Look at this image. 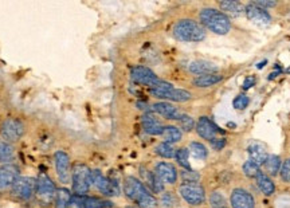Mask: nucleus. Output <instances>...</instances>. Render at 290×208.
I'll use <instances>...</instances> for the list:
<instances>
[{
    "label": "nucleus",
    "mask_w": 290,
    "mask_h": 208,
    "mask_svg": "<svg viewBox=\"0 0 290 208\" xmlns=\"http://www.w3.org/2000/svg\"><path fill=\"white\" fill-rule=\"evenodd\" d=\"M163 139L166 143H169V144H175V143H179L183 137V132L180 130V128L177 126H173V125H168V126H164V130H163Z\"/></svg>",
    "instance_id": "nucleus-26"
},
{
    "label": "nucleus",
    "mask_w": 290,
    "mask_h": 208,
    "mask_svg": "<svg viewBox=\"0 0 290 208\" xmlns=\"http://www.w3.org/2000/svg\"><path fill=\"white\" fill-rule=\"evenodd\" d=\"M265 64H266V61H263V62H261V63H258L257 64V69H262Z\"/></svg>",
    "instance_id": "nucleus-46"
},
{
    "label": "nucleus",
    "mask_w": 290,
    "mask_h": 208,
    "mask_svg": "<svg viewBox=\"0 0 290 208\" xmlns=\"http://www.w3.org/2000/svg\"><path fill=\"white\" fill-rule=\"evenodd\" d=\"M249 104H250V98L246 94H239V96H236L234 98L232 106L235 107L236 110H243V109H246L249 106Z\"/></svg>",
    "instance_id": "nucleus-39"
},
{
    "label": "nucleus",
    "mask_w": 290,
    "mask_h": 208,
    "mask_svg": "<svg viewBox=\"0 0 290 208\" xmlns=\"http://www.w3.org/2000/svg\"><path fill=\"white\" fill-rule=\"evenodd\" d=\"M189 153H191L195 159L204 160V159H207V156H208V150H207V148H206L202 143L192 141V143L189 144Z\"/></svg>",
    "instance_id": "nucleus-32"
},
{
    "label": "nucleus",
    "mask_w": 290,
    "mask_h": 208,
    "mask_svg": "<svg viewBox=\"0 0 290 208\" xmlns=\"http://www.w3.org/2000/svg\"><path fill=\"white\" fill-rule=\"evenodd\" d=\"M285 73H288V74H290V66H289V67H288V69L285 70Z\"/></svg>",
    "instance_id": "nucleus-47"
},
{
    "label": "nucleus",
    "mask_w": 290,
    "mask_h": 208,
    "mask_svg": "<svg viewBox=\"0 0 290 208\" xmlns=\"http://www.w3.org/2000/svg\"><path fill=\"white\" fill-rule=\"evenodd\" d=\"M222 80H223V75L218 74V73H214V74L199 75V77H196V78L192 81V83L196 86V87L204 89V87H211V86L219 83Z\"/></svg>",
    "instance_id": "nucleus-25"
},
{
    "label": "nucleus",
    "mask_w": 290,
    "mask_h": 208,
    "mask_svg": "<svg viewBox=\"0 0 290 208\" xmlns=\"http://www.w3.org/2000/svg\"><path fill=\"white\" fill-rule=\"evenodd\" d=\"M257 180V186L259 188V191L265 195V196H271L275 193V184L271 180V177L263 173V172H259L258 176L255 177Z\"/></svg>",
    "instance_id": "nucleus-23"
},
{
    "label": "nucleus",
    "mask_w": 290,
    "mask_h": 208,
    "mask_svg": "<svg viewBox=\"0 0 290 208\" xmlns=\"http://www.w3.org/2000/svg\"><path fill=\"white\" fill-rule=\"evenodd\" d=\"M211 143V145H212V148L216 150H220L225 148L226 145V140L225 139H215L212 140V141H209Z\"/></svg>",
    "instance_id": "nucleus-44"
},
{
    "label": "nucleus",
    "mask_w": 290,
    "mask_h": 208,
    "mask_svg": "<svg viewBox=\"0 0 290 208\" xmlns=\"http://www.w3.org/2000/svg\"><path fill=\"white\" fill-rule=\"evenodd\" d=\"M173 37L180 42H191L198 43L202 42L207 37V32L199 21L192 19H182L176 21L172 30Z\"/></svg>",
    "instance_id": "nucleus-2"
},
{
    "label": "nucleus",
    "mask_w": 290,
    "mask_h": 208,
    "mask_svg": "<svg viewBox=\"0 0 290 208\" xmlns=\"http://www.w3.org/2000/svg\"><path fill=\"white\" fill-rule=\"evenodd\" d=\"M73 195L67 188H58L57 189V196H55V208H70Z\"/></svg>",
    "instance_id": "nucleus-27"
},
{
    "label": "nucleus",
    "mask_w": 290,
    "mask_h": 208,
    "mask_svg": "<svg viewBox=\"0 0 290 208\" xmlns=\"http://www.w3.org/2000/svg\"><path fill=\"white\" fill-rule=\"evenodd\" d=\"M24 134V125L16 118H7L0 125V136L7 143H15Z\"/></svg>",
    "instance_id": "nucleus-10"
},
{
    "label": "nucleus",
    "mask_w": 290,
    "mask_h": 208,
    "mask_svg": "<svg viewBox=\"0 0 290 208\" xmlns=\"http://www.w3.org/2000/svg\"><path fill=\"white\" fill-rule=\"evenodd\" d=\"M279 176L282 179V182L290 183V159L282 161V166L279 169Z\"/></svg>",
    "instance_id": "nucleus-40"
},
{
    "label": "nucleus",
    "mask_w": 290,
    "mask_h": 208,
    "mask_svg": "<svg viewBox=\"0 0 290 208\" xmlns=\"http://www.w3.org/2000/svg\"><path fill=\"white\" fill-rule=\"evenodd\" d=\"M200 18V24L204 28H208L209 31L214 32L216 35H226L231 30L230 18L223 14L220 10L207 7L203 8L199 14Z\"/></svg>",
    "instance_id": "nucleus-1"
},
{
    "label": "nucleus",
    "mask_w": 290,
    "mask_h": 208,
    "mask_svg": "<svg viewBox=\"0 0 290 208\" xmlns=\"http://www.w3.org/2000/svg\"><path fill=\"white\" fill-rule=\"evenodd\" d=\"M71 183L74 195L85 196L91 186V169L83 163H77L71 169Z\"/></svg>",
    "instance_id": "nucleus-5"
},
{
    "label": "nucleus",
    "mask_w": 290,
    "mask_h": 208,
    "mask_svg": "<svg viewBox=\"0 0 290 208\" xmlns=\"http://www.w3.org/2000/svg\"><path fill=\"white\" fill-rule=\"evenodd\" d=\"M124 193L137 206L150 195L148 188L144 186V183H141L139 179L133 176H129L124 180Z\"/></svg>",
    "instance_id": "nucleus-7"
},
{
    "label": "nucleus",
    "mask_w": 290,
    "mask_h": 208,
    "mask_svg": "<svg viewBox=\"0 0 290 208\" xmlns=\"http://www.w3.org/2000/svg\"><path fill=\"white\" fill-rule=\"evenodd\" d=\"M113 203L110 200L94 198V196H85L83 198V208H110Z\"/></svg>",
    "instance_id": "nucleus-30"
},
{
    "label": "nucleus",
    "mask_w": 290,
    "mask_h": 208,
    "mask_svg": "<svg viewBox=\"0 0 290 208\" xmlns=\"http://www.w3.org/2000/svg\"><path fill=\"white\" fill-rule=\"evenodd\" d=\"M180 179L183 180V184H196L200 179V175L192 169H183L180 172Z\"/></svg>",
    "instance_id": "nucleus-35"
},
{
    "label": "nucleus",
    "mask_w": 290,
    "mask_h": 208,
    "mask_svg": "<svg viewBox=\"0 0 290 208\" xmlns=\"http://www.w3.org/2000/svg\"><path fill=\"white\" fill-rule=\"evenodd\" d=\"M179 195L189 206L198 207L206 202V191L200 184H182L179 187Z\"/></svg>",
    "instance_id": "nucleus-9"
},
{
    "label": "nucleus",
    "mask_w": 290,
    "mask_h": 208,
    "mask_svg": "<svg viewBox=\"0 0 290 208\" xmlns=\"http://www.w3.org/2000/svg\"><path fill=\"white\" fill-rule=\"evenodd\" d=\"M150 94L159 100H166L172 102H187L192 100V94L184 89H176L172 83L161 80L159 85L149 89Z\"/></svg>",
    "instance_id": "nucleus-3"
},
{
    "label": "nucleus",
    "mask_w": 290,
    "mask_h": 208,
    "mask_svg": "<svg viewBox=\"0 0 290 208\" xmlns=\"http://www.w3.org/2000/svg\"><path fill=\"white\" fill-rule=\"evenodd\" d=\"M281 166H282V160H281V157L277 155H269V157L265 161V169L268 172L270 176H275V175H278L279 169H281Z\"/></svg>",
    "instance_id": "nucleus-28"
},
{
    "label": "nucleus",
    "mask_w": 290,
    "mask_h": 208,
    "mask_svg": "<svg viewBox=\"0 0 290 208\" xmlns=\"http://www.w3.org/2000/svg\"><path fill=\"white\" fill-rule=\"evenodd\" d=\"M126 208H134V207H132V206H129V207H126Z\"/></svg>",
    "instance_id": "nucleus-48"
},
{
    "label": "nucleus",
    "mask_w": 290,
    "mask_h": 208,
    "mask_svg": "<svg viewBox=\"0 0 290 208\" xmlns=\"http://www.w3.org/2000/svg\"><path fill=\"white\" fill-rule=\"evenodd\" d=\"M252 3L266 11H268L269 8H274V7H277V4H278V3H277V1H274V0H257V1H252Z\"/></svg>",
    "instance_id": "nucleus-41"
},
{
    "label": "nucleus",
    "mask_w": 290,
    "mask_h": 208,
    "mask_svg": "<svg viewBox=\"0 0 290 208\" xmlns=\"http://www.w3.org/2000/svg\"><path fill=\"white\" fill-rule=\"evenodd\" d=\"M19 166L15 164H3L0 166V191H5L14 186L19 179Z\"/></svg>",
    "instance_id": "nucleus-16"
},
{
    "label": "nucleus",
    "mask_w": 290,
    "mask_h": 208,
    "mask_svg": "<svg viewBox=\"0 0 290 208\" xmlns=\"http://www.w3.org/2000/svg\"><path fill=\"white\" fill-rule=\"evenodd\" d=\"M179 124H180V130L186 132V133L192 132L195 126H196L195 120L191 116H188V114H182V117L179 120Z\"/></svg>",
    "instance_id": "nucleus-37"
},
{
    "label": "nucleus",
    "mask_w": 290,
    "mask_h": 208,
    "mask_svg": "<svg viewBox=\"0 0 290 208\" xmlns=\"http://www.w3.org/2000/svg\"><path fill=\"white\" fill-rule=\"evenodd\" d=\"M255 82H257V80H255V77H252V75H250V77H247L246 80L243 81V85H242V89H243V90H249V89H251L252 86L255 85Z\"/></svg>",
    "instance_id": "nucleus-43"
},
{
    "label": "nucleus",
    "mask_w": 290,
    "mask_h": 208,
    "mask_svg": "<svg viewBox=\"0 0 290 208\" xmlns=\"http://www.w3.org/2000/svg\"><path fill=\"white\" fill-rule=\"evenodd\" d=\"M247 155L250 157V160L254 161L255 164L261 166L265 164V161L269 157V153L266 148L259 143H251L247 146Z\"/></svg>",
    "instance_id": "nucleus-21"
},
{
    "label": "nucleus",
    "mask_w": 290,
    "mask_h": 208,
    "mask_svg": "<svg viewBox=\"0 0 290 208\" xmlns=\"http://www.w3.org/2000/svg\"><path fill=\"white\" fill-rule=\"evenodd\" d=\"M242 171L247 177H257L258 173L261 172V166L255 164L254 161L247 160L243 166H242Z\"/></svg>",
    "instance_id": "nucleus-36"
},
{
    "label": "nucleus",
    "mask_w": 290,
    "mask_h": 208,
    "mask_svg": "<svg viewBox=\"0 0 290 208\" xmlns=\"http://www.w3.org/2000/svg\"><path fill=\"white\" fill-rule=\"evenodd\" d=\"M245 15L247 16L249 21L259 26H269L271 23V15L266 10L254 4L252 1L245 5Z\"/></svg>",
    "instance_id": "nucleus-15"
},
{
    "label": "nucleus",
    "mask_w": 290,
    "mask_h": 208,
    "mask_svg": "<svg viewBox=\"0 0 290 208\" xmlns=\"http://www.w3.org/2000/svg\"><path fill=\"white\" fill-rule=\"evenodd\" d=\"M160 203L164 208H173L177 204V199L173 195V192H163Z\"/></svg>",
    "instance_id": "nucleus-38"
},
{
    "label": "nucleus",
    "mask_w": 290,
    "mask_h": 208,
    "mask_svg": "<svg viewBox=\"0 0 290 208\" xmlns=\"http://www.w3.org/2000/svg\"><path fill=\"white\" fill-rule=\"evenodd\" d=\"M130 78L134 83L148 86L149 89L159 85L160 78L146 66H134L130 69Z\"/></svg>",
    "instance_id": "nucleus-11"
},
{
    "label": "nucleus",
    "mask_w": 290,
    "mask_h": 208,
    "mask_svg": "<svg viewBox=\"0 0 290 208\" xmlns=\"http://www.w3.org/2000/svg\"><path fill=\"white\" fill-rule=\"evenodd\" d=\"M137 106H139V109H143V110H145V109L148 107V105H146V104H144V102H137Z\"/></svg>",
    "instance_id": "nucleus-45"
},
{
    "label": "nucleus",
    "mask_w": 290,
    "mask_h": 208,
    "mask_svg": "<svg viewBox=\"0 0 290 208\" xmlns=\"http://www.w3.org/2000/svg\"><path fill=\"white\" fill-rule=\"evenodd\" d=\"M220 11L228 16H242L245 15V5L241 1H234V0H225L219 3Z\"/></svg>",
    "instance_id": "nucleus-22"
},
{
    "label": "nucleus",
    "mask_w": 290,
    "mask_h": 208,
    "mask_svg": "<svg viewBox=\"0 0 290 208\" xmlns=\"http://www.w3.org/2000/svg\"><path fill=\"white\" fill-rule=\"evenodd\" d=\"M152 110L157 114H160L161 117L166 118V120H172V121H179L182 117V113L176 106H173L172 104L166 101L156 102L152 105Z\"/></svg>",
    "instance_id": "nucleus-18"
},
{
    "label": "nucleus",
    "mask_w": 290,
    "mask_h": 208,
    "mask_svg": "<svg viewBox=\"0 0 290 208\" xmlns=\"http://www.w3.org/2000/svg\"><path fill=\"white\" fill-rule=\"evenodd\" d=\"M144 171V169H143ZM143 175L145 177V183L148 184V188L153 193H163L164 192V183L161 182L159 176L156 175L155 171H144Z\"/></svg>",
    "instance_id": "nucleus-24"
},
{
    "label": "nucleus",
    "mask_w": 290,
    "mask_h": 208,
    "mask_svg": "<svg viewBox=\"0 0 290 208\" xmlns=\"http://www.w3.org/2000/svg\"><path fill=\"white\" fill-rule=\"evenodd\" d=\"M175 159H176V163L182 166L183 169H191V166H189V149L188 148L176 149Z\"/></svg>",
    "instance_id": "nucleus-33"
},
{
    "label": "nucleus",
    "mask_w": 290,
    "mask_h": 208,
    "mask_svg": "<svg viewBox=\"0 0 290 208\" xmlns=\"http://www.w3.org/2000/svg\"><path fill=\"white\" fill-rule=\"evenodd\" d=\"M35 192H37V179L34 177H19L11 187L12 196L18 200H30L35 196Z\"/></svg>",
    "instance_id": "nucleus-8"
},
{
    "label": "nucleus",
    "mask_w": 290,
    "mask_h": 208,
    "mask_svg": "<svg viewBox=\"0 0 290 208\" xmlns=\"http://www.w3.org/2000/svg\"><path fill=\"white\" fill-rule=\"evenodd\" d=\"M208 202L211 208H228V203H227L226 198L218 191H214L209 195Z\"/></svg>",
    "instance_id": "nucleus-34"
},
{
    "label": "nucleus",
    "mask_w": 290,
    "mask_h": 208,
    "mask_svg": "<svg viewBox=\"0 0 290 208\" xmlns=\"http://www.w3.org/2000/svg\"><path fill=\"white\" fill-rule=\"evenodd\" d=\"M54 161H55V171L58 175L59 182L69 183L71 180V163H70L69 155L64 150H57L54 155Z\"/></svg>",
    "instance_id": "nucleus-12"
},
{
    "label": "nucleus",
    "mask_w": 290,
    "mask_h": 208,
    "mask_svg": "<svg viewBox=\"0 0 290 208\" xmlns=\"http://www.w3.org/2000/svg\"><path fill=\"white\" fill-rule=\"evenodd\" d=\"M91 184L105 196H118L121 192L117 179L104 176L100 169L91 171Z\"/></svg>",
    "instance_id": "nucleus-6"
},
{
    "label": "nucleus",
    "mask_w": 290,
    "mask_h": 208,
    "mask_svg": "<svg viewBox=\"0 0 290 208\" xmlns=\"http://www.w3.org/2000/svg\"><path fill=\"white\" fill-rule=\"evenodd\" d=\"M196 133L204 140H208V141H212V140L216 139V133H225L223 130L220 128H218L208 117H200L196 123Z\"/></svg>",
    "instance_id": "nucleus-17"
},
{
    "label": "nucleus",
    "mask_w": 290,
    "mask_h": 208,
    "mask_svg": "<svg viewBox=\"0 0 290 208\" xmlns=\"http://www.w3.org/2000/svg\"><path fill=\"white\" fill-rule=\"evenodd\" d=\"M57 189L55 184L51 180V177L48 176L47 173L41 172L37 179V200L39 206L47 208L55 202V196H57Z\"/></svg>",
    "instance_id": "nucleus-4"
},
{
    "label": "nucleus",
    "mask_w": 290,
    "mask_h": 208,
    "mask_svg": "<svg viewBox=\"0 0 290 208\" xmlns=\"http://www.w3.org/2000/svg\"><path fill=\"white\" fill-rule=\"evenodd\" d=\"M155 152L156 155H159L163 159H173L175 155H176V149H175L173 144H169V143H166V141H163V143L157 145L155 148Z\"/></svg>",
    "instance_id": "nucleus-31"
},
{
    "label": "nucleus",
    "mask_w": 290,
    "mask_h": 208,
    "mask_svg": "<svg viewBox=\"0 0 290 208\" xmlns=\"http://www.w3.org/2000/svg\"><path fill=\"white\" fill-rule=\"evenodd\" d=\"M141 125H143V129H144L145 133L152 134V136L161 134L163 130H164V125L152 113H145L144 117L141 120Z\"/></svg>",
    "instance_id": "nucleus-19"
},
{
    "label": "nucleus",
    "mask_w": 290,
    "mask_h": 208,
    "mask_svg": "<svg viewBox=\"0 0 290 208\" xmlns=\"http://www.w3.org/2000/svg\"><path fill=\"white\" fill-rule=\"evenodd\" d=\"M189 73H192L195 75H206V74H214L218 71V66L214 62H209V61H203V59H199V61H193L188 66Z\"/></svg>",
    "instance_id": "nucleus-20"
},
{
    "label": "nucleus",
    "mask_w": 290,
    "mask_h": 208,
    "mask_svg": "<svg viewBox=\"0 0 290 208\" xmlns=\"http://www.w3.org/2000/svg\"><path fill=\"white\" fill-rule=\"evenodd\" d=\"M230 206L232 208H255V199L245 188H235L230 195Z\"/></svg>",
    "instance_id": "nucleus-14"
},
{
    "label": "nucleus",
    "mask_w": 290,
    "mask_h": 208,
    "mask_svg": "<svg viewBox=\"0 0 290 208\" xmlns=\"http://www.w3.org/2000/svg\"><path fill=\"white\" fill-rule=\"evenodd\" d=\"M83 198H85V196L73 195L71 203H70V208H83Z\"/></svg>",
    "instance_id": "nucleus-42"
},
{
    "label": "nucleus",
    "mask_w": 290,
    "mask_h": 208,
    "mask_svg": "<svg viewBox=\"0 0 290 208\" xmlns=\"http://www.w3.org/2000/svg\"><path fill=\"white\" fill-rule=\"evenodd\" d=\"M15 156L14 146L4 140H0V164H10Z\"/></svg>",
    "instance_id": "nucleus-29"
},
{
    "label": "nucleus",
    "mask_w": 290,
    "mask_h": 208,
    "mask_svg": "<svg viewBox=\"0 0 290 208\" xmlns=\"http://www.w3.org/2000/svg\"><path fill=\"white\" fill-rule=\"evenodd\" d=\"M155 173L159 176L161 182L164 184H169V186L176 184L177 179H179V172H177L176 166L172 163H166V161H160L156 164Z\"/></svg>",
    "instance_id": "nucleus-13"
}]
</instances>
